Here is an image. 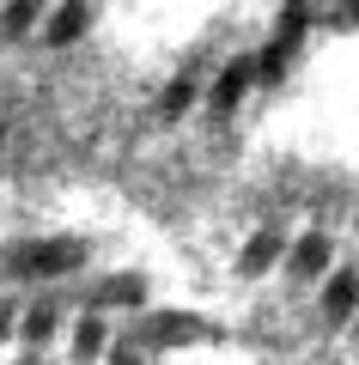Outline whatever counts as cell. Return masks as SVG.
Listing matches in <instances>:
<instances>
[{
  "instance_id": "6da1fadb",
  "label": "cell",
  "mask_w": 359,
  "mask_h": 365,
  "mask_svg": "<svg viewBox=\"0 0 359 365\" xmlns=\"http://www.w3.org/2000/svg\"><path fill=\"white\" fill-rule=\"evenodd\" d=\"M353 304H359V274L347 268V274H335L329 292H323V317H329V323H347V317H353Z\"/></svg>"
},
{
  "instance_id": "7a4b0ae2",
  "label": "cell",
  "mask_w": 359,
  "mask_h": 365,
  "mask_svg": "<svg viewBox=\"0 0 359 365\" xmlns=\"http://www.w3.org/2000/svg\"><path fill=\"white\" fill-rule=\"evenodd\" d=\"M323 268H329V237H323V232L298 237V250H293V274H298V280H317Z\"/></svg>"
},
{
  "instance_id": "3957f363",
  "label": "cell",
  "mask_w": 359,
  "mask_h": 365,
  "mask_svg": "<svg viewBox=\"0 0 359 365\" xmlns=\"http://www.w3.org/2000/svg\"><path fill=\"white\" fill-rule=\"evenodd\" d=\"M280 232H256V237H250V250H244V274H268L274 268V262H280Z\"/></svg>"
},
{
  "instance_id": "277c9868",
  "label": "cell",
  "mask_w": 359,
  "mask_h": 365,
  "mask_svg": "<svg viewBox=\"0 0 359 365\" xmlns=\"http://www.w3.org/2000/svg\"><path fill=\"white\" fill-rule=\"evenodd\" d=\"M250 73H256V67H250V61H238V67H226V73H219V86H213V104H219V110H231V104H238V98H244V86H250Z\"/></svg>"
},
{
  "instance_id": "5b68a950",
  "label": "cell",
  "mask_w": 359,
  "mask_h": 365,
  "mask_svg": "<svg viewBox=\"0 0 359 365\" xmlns=\"http://www.w3.org/2000/svg\"><path fill=\"white\" fill-rule=\"evenodd\" d=\"M98 353H103V323H98V317H86V323H79V335H74V359L91 365Z\"/></svg>"
},
{
  "instance_id": "8992f818",
  "label": "cell",
  "mask_w": 359,
  "mask_h": 365,
  "mask_svg": "<svg viewBox=\"0 0 359 365\" xmlns=\"http://www.w3.org/2000/svg\"><path fill=\"white\" fill-rule=\"evenodd\" d=\"M146 287L134 280V274H116V280H103V304H141Z\"/></svg>"
},
{
  "instance_id": "52a82bcc",
  "label": "cell",
  "mask_w": 359,
  "mask_h": 365,
  "mask_svg": "<svg viewBox=\"0 0 359 365\" xmlns=\"http://www.w3.org/2000/svg\"><path fill=\"white\" fill-rule=\"evenodd\" d=\"M49 329H55V311H49V304H37V311L25 317V335H31V341H43Z\"/></svg>"
},
{
  "instance_id": "ba28073f",
  "label": "cell",
  "mask_w": 359,
  "mask_h": 365,
  "mask_svg": "<svg viewBox=\"0 0 359 365\" xmlns=\"http://www.w3.org/2000/svg\"><path fill=\"white\" fill-rule=\"evenodd\" d=\"M110 365H141V347H128V341H122V347L110 353Z\"/></svg>"
},
{
  "instance_id": "9c48e42d",
  "label": "cell",
  "mask_w": 359,
  "mask_h": 365,
  "mask_svg": "<svg viewBox=\"0 0 359 365\" xmlns=\"http://www.w3.org/2000/svg\"><path fill=\"white\" fill-rule=\"evenodd\" d=\"M6 323H13V304H0V335H6Z\"/></svg>"
}]
</instances>
